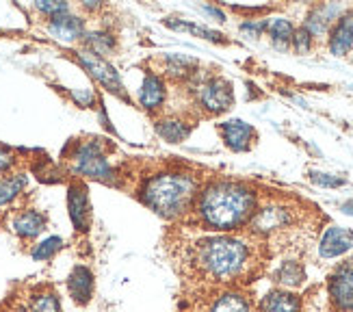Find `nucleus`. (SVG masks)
<instances>
[{
    "mask_svg": "<svg viewBox=\"0 0 353 312\" xmlns=\"http://www.w3.org/2000/svg\"><path fill=\"white\" fill-rule=\"evenodd\" d=\"M256 195L236 182H214L202 193L199 215L214 230H230L254 217Z\"/></svg>",
    "mask_w": 353,
    "mask_h": 312,
    "instance_id": "nucleus-1",
    "label": "nucleus"
},
{
    "mask_svg": "<svg viewBox=\"0 0 353 312\" xmlns=\"http://www.w3.org/2000/svg\"><path fill=\"white\" fill-rule=\"evenodd\" d=\"M61 161L74 176H83L104 184L115 182V169L109 156H106V144L98 137L70 139L63 152H61Z\"/></svg>",
    "mask_w": 353,
    "mask_h": 312,
    "instance_id": "nucleus-2",
    "label": "nucleus"
},
{
    "mask_svg": "<svg viewBox=\"0 0 353 312\" xmlns=\"http://www.w3.org/2000/svg\"><path fill=\"white\" fill-rule=\"evenodd\" d=\"M195 195V180L187 174H161L143 189V202L161 217L174 220L189 208Z\"/></svg>",
    "mask_w": 353,
    "mask_h": 312,
    "instance_id": "nucleus-3",
    "label": "nucleus"
},
{
    "mask_svg": "<svg viewBox=\"0 0 353 312\" xmlns=\"http://www.w3.org/2000/svg\"><path fill=\"white\" fill-rule=\"evenodd\" d=\"M199 262L202 267L219 280L234 277L248 262V247L243 241L217 237L199 243Z\"/></svg>",
    "mask_w": 353,
    "mask_h": 312,
    "instance_id": "nucleus-4",
    "label": "nucleus"
},
{
    "mask_svg": "<svg viewBox=\"0 0 353 312\" xmlns=\"http://www.w3.org/2000/svg\"><path fill=\"white\" fill-rule=\"evenodd\" d=\"M76 55V61L96 78V81L106 89V91H111V93H115L117 98H121V100H126V89H124V83H121V78H119V74H117V70L106 61L104 57H100V55H96V52H91V50H87V48H81L74 52Z\"/></svg>",
    "mask_w": 353,
    "mask_h": 312,
    "instance_id": "nucleus-5",
    "label": "nucleus"
},
{
    "mask_svg": "<svg viewBox=\"0 0 353 312\" xmlns=\"http://www.w3.org/2000/svg\"><path fill=\"white\" fill-rule=\"evenodd\" d=\"M68 211L74 230L79 234H87L91 228V202L87 184L79 178L68 184Z\"/></svg>",
    "mask_w": 353,
    "mask_h": 312,
    "instance_id": "nucleus-6",
    "label": "nucleus"
},
{
    "mask_svg": "<svg viewBox=\"0 0 353 312\" xmlns=\"http://www.w3.org/2000/svg\"><path fill=\"white\" fill-rule=\"evenodd\" d=\"M11 230L18 234V239L28 243L35 241L39 234L48 230V215L43 211H37L33 206H24L20 211H15L11 217Z\"/></svg>",
    "mask_w": 353,
    "mask_h": 312,
    "instance_id": "nucleus-7",
    "label": "nucleus"
},
{
    "mask_svg": "<svg viewBox=\"0 0 353 312\" xmlns=\"http://www.w3.org/2000/svg\"><path fill=\"white\" fill-rule=\"evenodd\" d=\"M46 30H48L54 39L65 41V43H81L83 37L87 35L85 20L79 18V15H74L72 11L46 18Z\"/></svg>",
    "mask_w": 353,
    "mask_h": 312,
    "instance_id": "nucleus-8",
    "label": "nucleus"
},
{
    "mask_svg": "<svg viewBox=\"0 0 353 312\" xmlns=\"http://www.w3.org/2000/svg\"><path fill=\"white\" fill-rule=\"evenodd\" d=\"M232 87L223 78H210L199 87V102L210 113H223L232 106Z\"/></svg>",
    "mask_w": 353,
    "mask_h": 312,
    "instance_id": "nucleus-9",
    "label": "nucleus"
},
{
    "mask_svg": "<svg viewBox=\"0 0 353 312\" xmlns=\"http://www.w3.org/2000/svg\"><path fill=\"white\" fill-rule=\"evenodd\" d=\"M330 295L345 312H353V258L343 262L330 277Z\"/></svg>",
    "mask_w": 353,
    "mask_h": 312,
    "instance_id": "nucleus-10",
    "label": "nucleus"
},
{
    "mask_svg": "<svg viewBox=\"0 0 353 312\" xmlns=\"http://www.w3.org/2000/svg\"><path fill=\"white\" fill-rule=\"evenodd\" d=\"M68 293L74 304L85 306L91 302V295H94V273L87 269L85 264H76L72 273L68 275Z\"/></svg>",
    "mask_w": 353,
    "mask_h": 312,
    "instance_id": "nucleus-11",
    "label": "nucleus"
},
{
    "mask_svg": "<svg viewBox=\"0 0 353 312\" xmlns=\"http://www.w3.org/2000/svg\"><path fill=\"white\" fill-rule=\"evenodd\" d=\"M26 186H28L26 171H15V174L0 178V217L11 213L13 204L26 191Z\"/></svg>",
    "mask_w": 353,
    "mask_h": 312,
    "instance_id": "nucleus-12",
    "label": "nucleus"
},
{
    "mask_svg": "<svg viewBox=\"0 0 353 312\" xmlns=\"http://www.w3.org/2000/svg\"><path fill=\"white\" fill-rule=\"evenodd\" d=\"M353 247V232L339 228V226H332L325 230L323 239H321L319 245V252L323 258H336V256H343L345 252Z\"/></svg>",
    "mask_w": 353,
    "mask_h": 312,
    "instance_id": "nucleus-13",
    "label": "nucleus"
},
{
    "mask_svg": "<svg viewBox=\"0 0 353 312\" xmlns=\"http://www.w3.org/2000/svg\"><path fill=\"white\" fill-rule=\"evenodd\" d=\"M221 137H223V142H225V146L230 150L243 152V150H248L252 146L256 130L243 119H230L221 126Z\"/></svg>",
    "mask_w": 353,
    "mask_h": 312,
    "instance_id": "nucleus-14",
    "label": "nucleus"
},
{
    "mask_svg": "<svg viewBox=\"0 0 353 312\" xmlns=\"http://www.w3.org/2000/svg\"><path fill=\"white\" fill-rule=\"evenodd\" d=\"M288 224H290V211L284 206H267L252 217V228L263 234L280 230Z\"/></svg>",
    "mask_w": 353,
    "mask_h": 312,
    "instance_id": "nucleus-15",
    "label": "nucleus"
},
{
    "mask_svg": "<svg viewBox=\"0 0 353 312\" xmlns=\"http://www.w3.org/2000/svg\"><path fill=\"white\" fill-rule=\"evenodd\" d=\"M353 46V11L343 13L330 35V50L336 57H343Z\"/></svg>",
    "mask_w": 353,
    "mask_h": 312,
    "instance_id": "nucleus-16",
    "label": "nucleus"
},
{
    "mask_svg": "<svg viewBox=\"0 0 353 312\" xmlns=\"http://www.w3.org/2000/svg\"><path fill=\"white\" fill-rule=\"evenodd\" d=\"M343 15V7L341 5H321L316 9H312V13L308 15V20H305V30L314 37V35H323L325 30L330 28V24L341 18Z\"/></svg>",
    "mask_w": 353,
    "mask_h": 312,
    "instance_id": "nucleus-17",
    "label": "nucleus"
},
{
    "mask_svg": "<svg viewBox=\"0 0 353 312\" xmlns=\"http://www.w3.org/2000/svg\"><path fill=\"white\" fill-rule=\"evenodd\" d=\"M263 312H299V298L288 291H271L260 302Z\"/></svg>",
    "mask_w": 353,
    "mask_h": 312,
    "instance_id": "nucleus-18",
    "label": "nucleus"
},
{
    "mask_svg": "<svg viewBox=\"0 0 353 312\" xmlns=\"http://www.w3.org/2000/svg\"><path fill=\"white\" fill-rule=\"evenodd\" d=\"M28 312H61V300L50 286H41L30 293Z\"/></svg>",
    "mask_w": 353,
    "mask_h": 312,
    "instance_id": "nucleus-19",
    "label": "nucleus"
},
{
    "mask_svg": "<svg viewBox=\"0 0 353 312\" xmlns=\"http://www.w3.org/2000/svg\"><path fill=\"white\" fill-rule=\"evenodd\" d=\"M139 100L145 108H157L165 100V85L157 74H148L139 91Z\"/></svg>",
    "mask_w": 353,
    "mask_h": 312,
    "instance_id": "nucleus-20",
    "label": "nucleus"
},
{
    "mask_svg": "<svg viewBox=\"0 0 353 312\" xmlns=\"http://www.w3.org/2000/svg\"><path fill=\"white\" fill-rule=\"evenodd\" d=\"M24 154H26L24 150L0 144V178L15 174V171H22L20 165L24 161Z\"/></svg>",
    "mask_w": 353,
    "mask_h": 312,
    "instance_id": "nucleus-21",
    "label": "nucleus"
},
{
    "mask_svg": "<svg viewBox=\"0 0 353 312\" xmlns=\"http://www.w3.org/2000/svg\"><path fill=\"white\" fill-rule=\"evenodd\" d=\"M159 135L165 139V142H170V144H180L184 142V139L189 137L191 128L187 126L184 121H178V119H165V121H159V126H157Z\"/></svg>",
    "mask_w": 353,
    "mask_h": 312,
    "instance_id": "nucleus-22",
    "label": "nucleus"
},
{
    "mask_svg": "<svg viewBox=\"0 0 353 312\" xmlns=\"http://www.w3.org/2000/svg\"><path fill=\"white\" fill-rule=\"evenodd\" d=\"M305 280V271L299 262L295 260H288L284 262L282 267L275 271V282L278 284H284V286H299Z\"/></svg>",
    "mask_w": 353,
    "mask_h": 312,
    "instance_id": "nucleus-23",
    "label": "nucleus"
},
{
    "mask_svg": "<svg viewBox=\"0 0 353 312\" xmlns=\"http://www.w3.org/2000/svg\"><path fill=\"white\" fill-rule=\"evenodd\" d=\"M267 30L273 39V43L278 46V48H286V46L293 41V35H295V28L288 20L284 18H278V20H271L267 22Z\"/></svg>",
    "mask_w": 353,
    "mask_h": 312,
    "instance_id": "nucleus-24",
    "label": "nucleus"
},
{
    "mask_svg": "<svg viewBox=\"0 0 353 312\" xmlns=\"http://www.w3.org/2000/svg\"><path fill=\"white\" fill-rule=\"evenodd\" d=\"M210 312H250V306L241 298V295L228 293V295H223V298H219L217 302H214Z\"/></svg>",
    "mask_w": 353,
    "mask_h": 312,
    "instance_id": "nucleus-25",
    "label": "nucleus"
},
{
    "mask_svg": "<svg viewBox=\"0 0 353 312\" xmlns=\"http://www.w3.org/2000/svg\"><path fill=\"white\" fill-rule=\"evenodd\" d=\"M61 249H63V239L61 237H50L41 241L39 245H35V249L30 252V256H33L35 260H50L54 254H59Z\"/></svg>",
    "mask_w": 353,
    "mask_h": 312,
    "instance_id": "nucleus-26",
    "label": "nucleus"
},
{
    "mask_svg": "<svg viewBox=\"0 0 353 312\" xmlns=\"http://www.w3.org/2000/svg\"><path fill=\"white\" fill-rule=\"evenodd\" d=\"M33 9L41 15V18H52V15H61L72 11V7L68 3H50V0H39V3H33Z\"/></svg>",
    "mask_w": 353,
    "mask_h": 312,
    "instance_id": "nucleus-27",
    "label": "nucleus"
},
{
    "mask_svg": "<svg viewBox=\"0 0 353 312\" xmlns=\"http://www.w3.org/2000/svg\"><path fill=\"white\" fill-rule=\"evenodd\" d=\"M165 24H170L172 28H178V30H189V33L202 35V37L212 39V41H221V35L214 33V30H208V28H199V26H193V24H187V22H174V20H165Z\"/></svg>",
    "mask_w": 353,
    "mask_h": 312,
    "instance_id": "nucleus-28",
    "label": "nucleus"
},
{
    "mask_svg": "<svg viewBox=\"0 0 353 312\" xmlns=\"http://www.w3.org/2000/svg\"><path fill=\"white\" fill-rule=\"evenodd\" d=\"M310 180L314 184H321V186H330V189H336V186H343L345 184L343 178L332 176V174H321V171H310Z\"/></svg>",
    "mask_w": 353,
    "mask_h": 312,
    "instance_id": "nucleus-29",
    "label": "nucleus"
},
{
    "mask_svg": "<svg viewBox=\"0 0 353 312\" xmlns=\"http://www.w3.org/2000/svg\"><path fill=\"white\" fill-rule=\"evenodd\" d=\"M293 46H295V50L297 52H308L310 50V46H312V35L305 30L303 26L295 30V35H293Z\"/></svg>",
    "mask_w": 353,
    "mask_h": 312,
    "instance_id": "nucleus-30",
    "label": "nucleus"
},
{
    "mask_svg": "<svg viewBox=\"0 0 353 312\" xmlns=\"http://www.w3.org/2000/svg\"><path fill=\"white\" fill-rule=\"evenodd\" d=\"M241 30L245 35H250V37H260V33L263 30H267V22H245V24H241Z\"/></svg>",
    "mask_w": 353,
    "mask_h": 312,
    "instance_id": "nucleus-31",
    "label": "nucleus"
},
{
    "mask_svg": "<svg viewBox=\"0 0 353 312\" xmlns=\"http://www.w3.org/2000/svg\"><path fill=\"white\" fill-rule=\"evenodd\" d=\"M341 211L345 215H351L353 217V199H349V202H345V204H341Z\"/></svg>",
    "mask_w": 353,
    "mask_h": 312,
    "instance_id": "nucleus-32",
    "label": "nucleus"
},
{
    "mask_svg": "<svg viewBox=\"0 0 353 312\" xmlns=\"http://www.w3.org/2000/svg\"><path fill=\"white\" fill-rule=\"evenodd\" d=\"M9 312H28V308H24V306H18V308H13V310H9Z\"/></svg>",
    "mask_w": 353,
    "mask_h": 312,
    "instance_id": "nucleus-33",
    "label": "nucleus"
}]
</instances>
